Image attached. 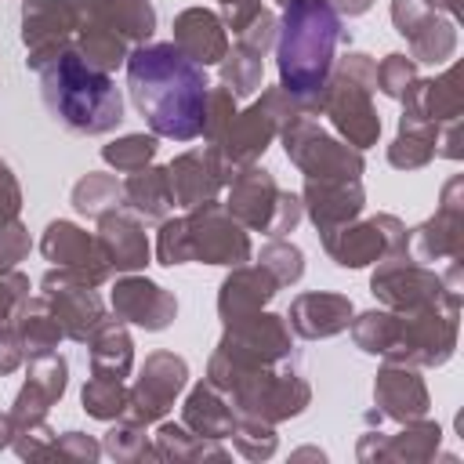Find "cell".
<instances>
[{
	"label": "cell",
	"mask_w": 464,
	"mask_h": 464,
	"mask_svg": "<svg viewBox=\"0 0 464 464\" xmlns=\"http://www.w3.org/2000/svg\"><path fill=\"white\" fill-rule=\"evenodd\" d=\"M373 91H377V62L362 51H348L344 58L334 62L330 80L315 98V112H323L334 123V130L359 152L377 145L381 138Z\"/></svg>",
	"instance_id": "cell-6"
},
{
	"label": "cell",
	"mask_w": 464,
	"mask_h": 464,
	"mask_svg": "<svg viewBox=\"0 0 464 464\" xmlns=\"http://www.w3.org/2000/svg\"><path fill=\"white\" fill-rule=\"evenodd\" d=\"M236 420H239L236 406H232L228 395H225L221 388H214L210 381H199V384L188 392L185 406H181V424H185L188 431L203 435V439H218V442L228 439L232 428H236Z\"/></svg>",
	"instance_id": "cell-31"
},
{
	"label": "cell",
	"mask_w": 464,
	"mask_h": 464,
	"mask_svg": "<svg viewBox=\"0 0 464 464\" xmlns=\"http://www.w3.org/2000/svg\"><path fill=\"white\" fill-rule=\"evenodd\" d=\"M72 7L69 0H25L22 4V44L29 51L25 69H40L54 51L72 44Z\"/></svg>",
	"instance_id": "cell-22"
},
{
	"label": "cell",
	"mask_w": 464,
	"mask_h": 464,
	"mask_svg": "<svg viewBox=\"0 0 464 464\" xmlns=\"http://www.w3.org/2000/svg\"><path fill=\"white\" fill-rule=\"evenodd\" d=\"M330 4H334L337 14H348V18H359L373 7V0H330Z\"/></svg>",
	"instance_id": "cell-53"
},
{
	"label": "cell",
	"mask_w": 464,
	"mask_h": 464,
	"mask_svg": "<svg viewBox=\"0 0 464 464\" xmlns=\"http://www.w3.org/2000/svg\"><path fill=\"white\" fill-rule=\"evenodd\" d=\"M464 123L460 120H450L439 127V138H435V156H446V160H460L464 156Z\"/></svg>",
	"instance_id": "cell-52"
},
{
	"label": "cell",
	"mask_w": 464,
	"mask_h": 464,
	"mask_svg": "<svg viewBox=\"0 0 464 464\" xmlns=\"http://www.w3.org/2000/svg\"><path fill=\"white\" fill-rule=\"evenodd\" d=\"M156 261L174 265H243L250 261V236L246 228L225 210V203L207 199L188 207L181 218H163L156 236Z\"/></svg>",
	"instance_id": "cell-5"
},
{
	"label": "cell",
	"mask_w": 464,
	"mask_h": 464,
	"mask_svg": "<svg viewBox=\"0 0 464 464\" xmlns=\"http://www.w3.org/2000/svg\"><path fill=\"white\" fill-rule=\"evenodd\" d=\"M276 4H279V7H283V4H286V0H276Z\"/></svg>",
	"instance_id": "cell-57"
},
{
	"label": "cell",
	"mask_w": 464,
	"mask_h": 464,
	"mask_svg": "<svg viewBox=\"0 0 464 464\" xmlns=\"http://www.w3.org/2000/svg\"><path fill=\"white\" fill-rule=\"evenodd\" d=\"M283 149L286 160L304 174V178H362L366 160L359 149L348 141H337L315 123V112H294L283 130Z\"/></svg>",
	"instance_id": "cell-10"
},
{
	"label": "cell",
	"mask_w": 464,
	"mask_h": 464,
	"mask_svg": "<svg viewBox=\"0 0 464 464\" xmlns=\"http://www.w3.org/2000/svg\"><path fill=\"white\" fill-rule=\"evenodd\" d=\"M87 348H91V373L98 377L123 381L134 366V341L123 319H102L87 337Z\"/></svg>",
	"instance_id": "cell-33"
},
{
	"label": "cell",
	"mask_w": 464,
	"mask_h": 464,
	"mask_svg": "<svg viewBox=\"0 0 464 464\" xmlns=\"http://www.w3.org/2000/svg\"><path fill=\"white\" fill-rule=\"evenodd\" d=\"M51 442H54V431L47 428V420L18 424V428H14V439H11V446H14V453H18L22 460H44L47 450H51Z\"/></svg>",
	"instance_id": "cell-46"
},
{
	"label": "cell",
	"mask_w": 464,
	"mask_h": 464,
	"mask_svg": "<svg viewBox=\"0 0 464 464\" xmlns=\"http://www.w3.org/2000/svg\"><path fill=\"white\" fill-rule=\"evenodd\" d=\"M294 112H315V109H308L304 102L290 98L283 87H268L254 105H246L243 112L236 109L210 145L218 149L225 167L236 174L239 167H250V163H257L265 156V149L272 145V138H279L283 123Z\"/></svg>",
	"instance_id": "cell-7"
},
{
	"label": "cell",
	"mask_w": 464,
	"mask_h": 464,
	"mask_svg": "<svg viewBox=\"0 0 464 464\" xmlns=\"http://www.w3.org/2000/svg\"><path fill=\"white\" fill-rule=\"evenodd\" d=\"M319 239H323V250L341 268H366L406 246V225L395 214H373V218H362V221L355 218L341 228L319 232Z\"/></svg>",
	"instance_id": "cell-12"
},
{
	"label": "cell",
	"mask_w": 464,
	"mask_h": 464,
	"mask_svg": "<svg viewBox=\"0 0 464 464\" xmlns=\"http://www.w3.org/2000/svg\"><path fill=\"white\" fill-rule=\"evenodd\" d=\"M11 439H14V417L7 410V413H0V450L11 446Z\"/></svg>",
	"instance_id": "cell-54"
},
{
	"label": "cell",
	"mask_w": 464,
	"mask_h": 464,
	"mask_svg": "<svg viewBox=\"0 0 464 464\" xmlns=\"http://www.w3.org/2000/svg\"><path fill=\"white\" fill-rule=\"evenodd\" d=\"M109 301H112L116 319H123L130 326H141L149 334L167 330L174 323V315H178V297L167 286H160V283H152L145 276H134V272H123L112 283Z\"/></svg>",
	"instance_id": "cell-19"
},
{
	"label": "cell",
	"mask_w": 464,
	"mask_h": 464,
	"mask_svg": "<svg viewBox=\"0 0 464 464\" xmlns=\"http://www.w3.org/2000/svg\"><path fill=\"white\" fill-rule=\"evenodd\" d=\"M402 254H410L420 265L464 257V178L460 174L442 185L439 210L406 232Z\"/></svg>",
	"instance_id": "cell-13"
},
{
	"label": "cell",
	"mask_w": 464,
	"mask_h": 464,
	"mask_svg": "<svg viewBox=\"0 0 464 464\" xmlns=\"http://www.w3.org/2000/svg\"><path fill=\"white\" fill-rule=\"evenodd\" d=\"M392 22L410 44V58L424 65H442L457 51V25L442 18L424 0H392Z\"/></svg>",
	"instance_id": "cell-17"
},
{
	"label": "cell",
	"mask_w": 464,
	"mask_h": 464,
	"mask_svg": "<svg viewBox=\"0 0 464 464\" xmlns=\"http://www.w3.org/2000/svg\"><path fill=\"white\" fill-rule=\"evenodd\" d=\"M167 178H170L174 207H185L188 210L196 203L214 199L232 181V170L225 167V160L218 156L214 145H203V149H188V152L174 156L167 163Z\"/></svg>",
	"instance_id": "cell-20"
},
{
	"label": "cell",
	"mask_w": 464,
	"mask_h": 464,
	"mask_svg": "<svg viewBox=\"0 0 464 464\" xmlns=\"http://www.w3.org/2000/svg\"><path fill=\"white\" fill-rule=\"evenodd\" d=\"M225 210L246 228V232H265L268 239H283L286 232L297 228V221L304 218L301 196L283 192L272 178V170L250 163L239 167L232 174V181L225 185Z\"/></svg>",
	"instance_id": "cell-8"
},
{
	"label": "cell",
	"mask_w": 464,
	"mask_h": 464,
	"mask_svg": "<svg viewBox=\"0 0 464 464\" xmlns=\"http://www.w3.org/2000/svg\"><path fill=\"white\" fill-rule=\"evenodd\" d=\"M127 91L156 138L192 141L207 120V69L185 58L170 40L138 44L127 54Z\"/></svg>",
	"instance_id": "cell-1"
},
{
	"label": "cell",
	"mask_w": 464,
	"mask_h": 464,
	"mask_svg": "<svg viewBox=\"0 0 464 464\" xmlns=\"http://www.w3.org/2000/svg\"><path fill=\"white\" fill-rule=\"evenodd\" d=\"M174 47L192 58L196 65H218L228 51V29L221 22L218 11H207V7H185L181 14H174Z\"/></svg>",
	"instance_id": "cell-29"
},
{
	"label": "cell",
	"mask_w": 464,
	"mask_h": 464,
	"mask_svg": "<svg viewBox=\"0 0 464 464\" xmlns=\"http://www.w3.org/2000/svg\"><path fill=\"white\" fill-rule=\"evenodd\" d=\"M80 402L87 410V417L94 420H116L127 413V384L123 381H112V377H98L91 373L83 392H80Z\"/></svg>",
	"instance_id": "cell-40"
},
{
	"label": "cell",
	"mask_w": 464,
	"mask_h": 464,
	"mask_svg": "<svg viewBox=\"0 0 464 464\" xmlns=\"http://www.w3.org/2000/svg\"><path fill=\"white\" fill-rule=\"evenodd\" d=\"M207 381L228 395L236 413L257 417L268 424L290 420V417L304 413V406L312 402V388L301 377L297 359L276 362V366H239L214 352L207 362Z\"/></svg>",
	"instance_id": "cell-4"
},
{
	"label": "cell",
	"mask_w": 464,
	"mask_h": 464,
	"mask_svg": "<svg viewBox=\"0 0 464 464\" xmlns=\"http://www.w3.org/2000/svg\"><path fill=\"white\" fill-rule=\"evenodd\" d=\"M40 294L47 297V304H51V312H54V319H58V326H62V334L69 341L87 344L94 326L105 319V308H102V297L94 294V286L76 279V276H69L65 268L44 272Z\"/></svg>",
	"instance_id": "cell-15"
},
{
	"label": "cell",
	"mask_w": 464,
	"mask_h": 464,
	"mask_svg": "<svg viewBox=\"0 0 464 464\" xmlns=\"http://www.w3.org/2000/svg\"><path fill=\"white\" fill-rule=\"evenodd\" d=\"M370 294L392 312H424V308L460 312V294L446 286L442 272L413 261L402 250L377 261L370 276Z\"/></svg>",
	"instance_id": "cell-9"
},
{
	"label": "cell",
	"mask_w": 464,
	"mask_h": 464,
	"mask_svg": "<svg viewBox=\"0 0 464 464\" xmlns=\"http://www.w3.org/2000/svg\"><path fill=\"white\" fill-rule=\"evenodd\" d=\"M72 207H76V214L98 221L102 214L123 207V181H116V174L87 170V174L72 185Z\"/></svg>",
	"instance_id": "cell-38"
},
{
	"label": "cell",
	"mask_w": 464,
	"mask_h": 464,
	"mask_svg": "<svg viewBox=\"0 0 464 464\" xmlns=\"http://www.w3.org/2000/svg\"><path fill=\"white\" fill-rule=\"evenodd\" d=\"M341 44H348V29L341 25V14L330 0H286L276 25L279 87L315 109V98L330 80Z\"/></svg>",
	"instance_id": "cell-2"
},
{
	"label": "cell",
	"mask_w": 464,
	"mask_h": 464,
	"mask_svg": "<svg viewBox=\"0 0 464 464\" xmlns=\"http://www.w3.org/2000/svg\"><path fill=\"white\" fill-rule=\"evenodd\" d=\"M218 4H221V22L232 33H243L261 14V0H218Z\"/></svg>",
	"instance_id": "cell-51"
},
{
	"label": "cell",
	"mask_w": 464,
	"mask_h": 464,
	"mask_svg": "<svg viewBox=\"0 0 464 464\" xmlns=\"http://www.w3.org/2000/svg\"><path fill=\"white\" fill-rule=\"evenodd\" d=\"M435 138H439V123L424 120V116H399V134L388 145V163L395 170H417L428 167L435 160Z\"/></svg>",
	"instance_id": "cell-35"
},
{
	"label": "cell",
	"mask_w": 464,
	"mask_h": 464,
	"mask_svg": "<svg viewBox=\"0 0 464 464\" xmlns=\"http://www.w3.org/2000/svg\"><path fill=\"white\" fill-rule=\"evenodd\" d=\"M29 297V279L18 268H0V323H7Z\"/></svg>",
	"instance_id": "cell-47"
},
{
	"label": "cell",
	"mask_w": 464,
	"mask_h": 464,
	"mask_svg": "<svg viewBox=\"0 0 464 464\" xmlns=\"http://www.w3.org/2000/svg\"><path fill=\"white\" fill-rule=\"evenodd\" d=\"M304 457H315V460H323L326 453H323V450H297V453H294V460H304Z\"/></svg>",
	"instance_id": "cell-56"
},
{
	"label": "cell",
	"mask_w": 464,
	"mask_h": 464,
	"mask_svg": "<svg viewBox=\"0 0 464 464\" xmlns=\"http://www.w3.org/2000/svg\"><path fill=\"white\" fill-rule=\"evenodd\" d=\"M428 7H435V11H450L453 18H460L464 14V0H424Z\"/></svg>",
	"instance_id": "cell-55"
},
{
	"label": "cell",
	"mask_w": 464,
	"mask_h": 464,
	"mask_svg": "<svg viewBox=\"0 0 464 464\" xmlns=\"http://www.w3.org/2000/svg\"><path fill=\"white\" fill-rule=\"evenodd\" d=\"M442 442V428L435 420H406L402 431L395 435H381V431H366L359 439L355 457L359 460H406V464H420L431 460L439 453Z\"/></svg>",
	"instance_id": "cell-25"
},
{
	"label": "cell",
	"mask_w": 464,
	"mask_h": 464,
	"mask_svg": "<svg viewBox=\"0 0 464 464\" xmlns=\"http://www.w3.org/2000/svg\"><path fill=\"white\" fill-rule=\"evenodd\" d=\"M301 207L319 232H330L362 214L366 192L359 178H308L301 192Z\"/></svg>",
	"instance_id": "cell-23"
},
{
	"label": "cell",
	"mask_w": 464,
	"mask_h": 464,
	"mask_svg": "<svg viewBox=\"0 0 464 464\" xmlns=\"http://www.w3.org/2000/svg\"><path fill=\"white\" fill-rule=\"evenodd\" d=\"M40 254H44L54 268H65L69 276H76V279H83V283H91V286H102V283L112 276V268H109V261H105V254H102V246H98V236H91V232H83L80 225L62 221V218L44 228V236H40Z\"/></svg>",
	"instance_id": "cell-18"
},
{
	"label": "cell",
	"mask_w": 464,
	"mask_h": 464,
	"mask_svg": "<svg viewBox=\"0 0 464 464\" xmlns=\"http://www.w3.org/2000/svg\"><path fill=\"white\" fill-rule=\"evenodd\" d=\"M40 98L54 123H62L69 134H109L123 120V94L116 80L102 69H94L72 44L54 51L40 69Z\"/></svg>",
	"instance_id": "cell-3"
},
{
	"label": "cell",
	"mask_w": 464,
	"mask_h": 464,
	"mask_svg": "<svg viewBox=\"0 0 464 464\" xmlns=\"http://www.w3.org/2000/svg\"><path fill=\"white\" fill-rule=\"evenodd\" d=\"M102 453H109L112 460H160L156 446L145 435V424H138L130 417H116V424L105 431Z\"/></svg>",
	"instance_id": "cell-39"
},
{
	"label": "cell",
	"mask_w": 464,
	"mask_h": 464,
	"mask_svg": "<svg viewBox=\"0 0 464 464\" xmlns=\"http://www.w3.org/2000/svg\"><path fill=\"white\" fill-rule=\"evenodd\" d=\"M279 283L261 268V265H232V272L221 279V290H218V315L221 323H239L246 315H257L265 312V304L276 297Z\"/></svg>",
	"instance_id": "cell-28"
},
{
	"label": "cell",
	"mask_w": 464,
	"mask_h": 464,
	"mask_svg": "<svg viewBox=\"0 0 464 464\" xmlns=\"http://www.w3.org/2000/svg\"><path fill=\"white\" fill-rule=\"evenodd\" d=\"M276 14L268 7H261V14L236 33V44H228L221 65V87L232 91V98H250L261 87L265 76V51L276 44Z\"/></svg>",
	"instance_id": "cell-16"
},
{
	"label": "cell",
	"mask_w": 464,
	"mask_h": 464,
	"mask_svg": "<svg viewBox=\"0 0 464 464\" xmlns=\"http://www.w3.org/2000/svg\"><path fill=\"white\" fill-rule=\"evenodd\" d=\"M188 384V362L174 352H152L145 355L134 384L127 388V413L138 424H156L167 417V410L174 406V399L185 392Z\"/></svg>",
	"instance_id": "cell-14"
},
{
	"label": "cell",
	"mask_w": 464,
	"mask_h": 464,
	"mask_svg": "<svg viewBox=\"0 0 464 464\" xmlns=\"http://www.w3.org/2000/svg\"><path fill=\"white\" fill-rule=\"evenodd\" d=\"M457 315L446 308H424V312H399L395 344L384 355V362L402 366H442L457 352Z\"/></svg>",
	"instance_id": "cell-11"
},
{
	"label": "cell",
	"mask_w": 464,
	"mask_h": 464,
	"mask_svg": "<svg viewBox=\"0 0 464 464\" xmlns=\"http://www.w3.org/2000/svg\"><path fill=\"white\" fill-rule=\"evenodd\" d=\"M25 254H29V232H25V225L18 218L7 221V225H0V268H14Z\"/></svg>",
	"instance_id": "cell-48"
},
{
	"label": "cell",
	"mask_w": 464,
	"mask_h": 464,
	"mask_svg": "<svg viewBox=\"0 0 464 464\" xmlns=\"http://www.w3.org/2000/svg\"><path fill=\"white\" fill-rule=\"evenodd\" d=\"M228 439H232L236 453L246 457V460H268L276 453V424L257 420V417H243L239 413V420H236Z\"/></svg>",
	"instance_id": "cell-43"
},
{
	"label": "cell",
	"mask_w": 464,
	"mask_h": 464,
	"mask_svg": "<svg viewBox=\"0 0 464 464\" xmlns=\"http://www.w3.org/2000/svg\"><path fill=\"white\" fill-rule=\"evenodd\" d=\"M102 457V442H94L91 435L83 431H62L54 435L51 450L44 460H76V464H94Z\"/></svg>",
	"instance_id": "cell-45"
},
{
	"label": "cell",
	"mask_w": 464,
	"mask_h": 464,
	"mask_svg": "<svg viewBox=\"0 0 464 464\" xmlns=\"http://www.w3.org/2000/svg\"><path fill=\"white\" fill-rule=\"evenodd\" d=\"M373 402H377V413L395 424L420 420V417H428V406H431L424 377L417 373V366H402V362H384L377 370Z\"/></svg>",
	"instance_id": "cell-24"
},
{
	"label": "cell",
	"mask_w": 464,
	"mask_h": 464,
	"mask_svg": "<svg viewBox=\"0 0 464 464\" xmlns=\"http://www.w3.org/2000/svg\"><path fill=\"white\" fill-rule=\"evenodd\" d=\"M355 308L344 294H326V290H312V294H297L290 301L286 312V326L290 334L304 337V341H323V337H337L348 330Z\"/></svg>",
	"instance_id": "cell-27"
},
{
	"label": "cell",
	"mask_w": 464,
	"mask_h": 464,
	"mask_svg": "<svg viewBox=\"0 0 464 464\" xmlns=\"http://www.w3.org/2000/svg\"><path fill=\"white\" fill-rule=\"evenodd\" d=\"M417 80V62L410 58V54H388L381 65H377V91L381 94H388V98H402L406 94V87Z\"/></svg>",
	"instance_id": "cell-44"
},
{
	"label": "cell",
	"mask_w": 464,
	"mask_h": 464,
	"mask_svg": "<svg viewBox=\"0 0 464 464\" xmlns=\"http://www.w3.org/2000/svg\"><path fill=\"white\" fill-rule=\"evenodd\" d=\"M156 149H160L156 145V134H123V138L102 145V160L109 167H116L120 174H134V170H141V167L152 163Z\"/></svg>",
	"instance_id": "cell-41"
},
{
	"label": "cell",
	"mask_w": 464,
	"mask_h": 464,
	"mask_svg": "<svg viewBox=\"0 0 464 464\" xmlns=\"http://www.w3.org/2000/svg\"><path fill=\"white\" fill-rule=\"evenodd\" d=\"M11 319H14V330H18V337H22V348H25V355L54 352V348H58V341L65 337L44 294H36V297L29 294V297L18 304V312H14Z\"/></svg>",
	"instance_id": "cell-36"
},
{
	"label": "cell",
	"mask_w": 464,
	"mask_h": 464,
	"mask_svg": "<svg viewBox=\"0 0 464 464\" xmlns=\"http://www.w3.org/2000/svg\"><path fill=\"white\" fill-rule=\"evenodd\" d=\"M22 362H25L22 337H18V330H14V319H7V323H0V377L14 373Z\"/></svg>",
	"instance_id": "cell-49"
},
{
	"label": "cell",
	"mask_w": 464,
	"mask_h": 464,
	"mask_svg": "<svg viewBox=\"0 0 464 464\" xmlns=\"http://www.w3.org/2000/svg\"><path fill=\"white\" fill-rule=\"evenodd\" d=\"M402 112L410 116H424L431 123H450L464 116V87H460V65H450L446 72H439L435 80H413L406 87V94L399 98Z\"/></svg>",
	"instance_id": "cell-30"
},
{
	"label": "cell",
	"mask_w": 464,
	"mask_h": 464,
	"mask_svg": "<svg viewBox=\"0 0 464 464\" xmlns=\"http://www.w3.org/2000/svg\"><path fill=\"white\" fill-rule=\"evenodd\" d=\"M65 384H69V362L58 352L25 355V384L18 388L11 406L14 428L29 420H47V410L65 395Z\"/></svg>",
	"instance_id": "cell-21"
},
{
	"label": "cell",
	"mask_w": 464,
	"mask_h": 464,
	"mask_svg": "<svg viewBox=\"0 0 464 464\" xmlns=\"http://www.w3.org/2000/svg\"><path fill=\"white\" fill-rule=\"evenodd\" d=\"M18 210H22V185H18L14 170L0 160V225L14 221Z\"/></svg>",
	"instance_id": "cell-50"
},
{
	"label": "cell",
	"mask_w": 464,
	"mask_h": 464,
	"mask_svg": "<svg viewBox=\"0 0 464 464\" xmlns=\"http://www.w3.org/2000/svg\"><path fill=\"white\" fill-rule=\"evenodd\" d=\"M257 265L279 283V290L283 286H294L304 276V254L290 239H268L261 246V254H257Z\"/></svg>",
	"instance_id": "cell-42"
},
{
	"label": "cell",
	"mask_w": 464,
	"mask_h": 464,
	"mask_svg": "<svg viewBox=\"0 0 464 464\" xmlns=\"http://www.w3.org/2000/svg\"><path fill=\"white\" fill-rule=\"evenodd\" d=\"M156 453L160 460H228V453L218 446V439H203L196 431H188L181 420H160L156 435Z\"/></svg>",
	"instance_id": "cell-37"
},
{
	"label": "cell",
	"mask_w": 464,
	"mask_h": 464,
	"mask_svg": "<svg viewBox=\"0 0 464 464\" xmlns=\"http://www.w3.org/2000/svg\"><path fill=\"white\" fill-rule=\"evenodd\" d=\"M69 4L80 7L83 14L98 18L112 33H120L130 47L149 44V36L156 29V11L149 0H69Z\"/></svg>",
	"instance_id": "cell-32"
},
{
	"label": "cell",
	"mask_w": 464,
	"mask_h": 464,
	"mask_svg": "<svg viewBox=\"0 0 464 464\" xmlns=\"http://www.w3.org/2000/svg\"><path fill=\"white\" fill-rule=\"evenodd\" d=\"M123 207L134 210L141 221H163L174 210V192L167 167H141L123 181Z\"/></svg>",
	"instance_id": "cell-34"
},
{
	"label": "cell",
	"mask_w": 464,
	"mask_h": 464,
	"mask_svg": "<svg viewBox=\"0 0 464 464\" xmlns=\"http://www.w3.org/2000/svg\"><path fill=\"white\" fill-rule=\"evenodd\" d=\"M98 246L112 272H138L149 265V236L134 210L116 207L98 218Z\"/></svg>",
	"instance_id": "cell-26"
}]
</instances>
